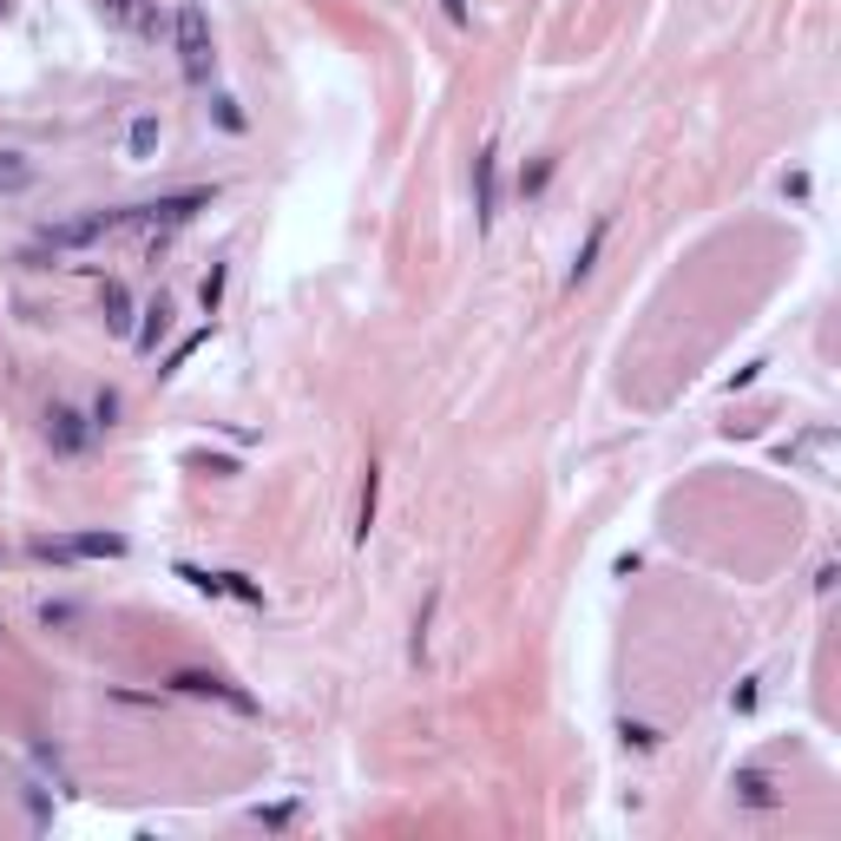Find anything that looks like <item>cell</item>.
Instances as JSON below:
<instances>
[{
    "mask_svg": "<svg viewBox=\"0 0 841 841\" xmlns=\"http://www.w3.org/2000/svg\"><path fill=\"white\" fill-rule=\"evenodd\" d=\"M171 46H178L184 79H191V86H211V72H217V46H211V20H204L197 0H178V13H171Z\"/></svg>",
    "mask_w": 841,
    "mask_h": 841,
    "instance_id": "1",
    "label": "cell"
},
{
    "mask_svg": "<svg viewBox=\"0 0 841 841\" xmlns=\"http://www.w3.org/2000/svg\"><path fill=\"white\" fill-rule=\"evenodd\" d=\"M211 197H217V184H191V191H171V197H151V204H125L118 230H178L197 211H211Z\"/></svg>",
    "mask_w": 841,
    "mask_h": 841,
    "instance_id": "2",
    "label": "cell"
},
{
    "mask_svg": "<svg viewBox=\"0 0 841 841\" xmlns=\"http://www.w3.org/2000/svg\"><path fill=\"white\" fill-rule=\"evenodd\" d=\"M92 441H99L92 414H79L72 401H53V408H46V447H53L59 461H79V454H86Z\"/></svg>",
    "mask_w": 841,
    "mask_h": 841,
    "instance_id": "3",
    "label": "cell"
},
{
    "mask_svg": "<svg viewBox=\"0 0 841 841\" xmlns=\"http://www.w3.org/2000/svg\"><path fill=\"white\" fill-rule=\"evenodd\" d=\"M493 217H500V138H487L474 151V230L487 237Z\"/></svg>",
    "mask_w": 841,
    "mask_h": 841,
    "instance_id": "4",
    "label": "cell"
},
{
    "mask_svg": "<svg viewBox=\"0 0 841 841\" xmlns=\"http://www.w3.org/2000/svg\"><path fill=\"white\" fill-rule=\"evenodd\" d=\"M112 230H118V211H86V217H59V224H46L39 243H46V250H92V243L112 237Z\"/></svg>",
    "mask_w": 841,
    "mask_h": 841,
    "instance_id": "5",
    "label": "cell"
},
{
    "mask_svg": "<svg viewBox=\"0 0 841 841\" xmlns=\"http://www.w3.org/2000/svg\"><path fill=\"white\" fill-rule=\"evenodd\" d=\"M171 691H184V697H217V704H230L237 717H257V697L237 691V684L217 678V671H171Z\"/></svg>",
    "mask_w": 841,
    "mask_h": 841,
    "instance_id": "6",
    "label": "cell"
},
{
    "mask_svg": "<svg viewBox=\"0 0 841 841\" xmlns=\"http://www.w3.org/2000/svg\"><path fill=\"white\" fill-rule=\"evenodd\" d=\"M730 796H737L743 809H757V816L783 809V789H776V776H770V770H737V776H730Z\"/></svg>",
    "mask_w": 841,
    "mask_h": 841,
    "instance_id": "7",
    "label": "cell"
},
{
    "mask_svg": "<svg viewBox=\"0 0 841 841\" xmlns=\"http://www.w3.org/2000/svg\"><path fill=\"white\" fill-rule=\"evenodd\" d=\"M605 237H612V211L605 217H592V230H586V243L572 250V270H566V289H579L592 270H599V250H605Z\"/></svg>",
    "mask_w": 841,
    "mask_h": 841,
    "instance_id": "8",
    "label": "cell"
},
{
    "mask_svg": "<svg viewBox=\"0 0 841 841\" xmlns=\"http://www.w3.org/2000/svg\"><path fill=\"white\" fill-rule=\"evenodd\" d=\"M375 513H382V467L368 461V467H362V493H355V546H368Z\"/></svg>",
    "mask_w": 841,
    "mask_h": 841,
    "instance_id": "9",
    "label": "cell"
},
{
    "mask_svg": "<svg viewBox=\"0 0 841 841\" xmlns=\"http://www.w3.org/2000/svg\"><path fill=\"white\" fill-rule=\"evenodd\" d=\"M164 336H171V303H164V296H151V303H145V322L132 329V349H138V355H158V342H164Z\"/></svg>",
    "mask_w": 841,
    "mask_h": 841,
    "instance_id": "10",
    "label": "cell"
},
{
    "mask_svg": "<svg viewBox=\"0 0 841 841\" xmlns=\"http://www.w3.org/2000/svg\"><path fill=\"white\" fill-rule=\"evenodd\" d=\"M158 138H164V125H158V112H138L132 125H125V158H158Z\"/></svg>",
    "mask_w": 841,
    "mask_h": 841,
    "instance_id": "11",
    "label": "cell"
},
{
    "mask_svg": "<svg viewBox=\"0 0 841 841\" xmlns=\"http://www.w3.org/2000/svg\"><path fill=\"white\" fill-rule=\"evenodd\" d=\"M99 309H105V329H112V336H132V289H125L118 276L99 289Z\"/></svg>",
    "mask_w": 841,
    "mask_h": 841,
    "instance_id": "12",
    "label": "cell"
},
{
    "mask_svg": "<svg viewBox=\"0 0 841 841\" xmlns=\"http://www.w3.org/2000/svg\"><path fill=\"white\" fill-rule=\"evenodd\" d=\"M66 553L72 559H125V539L118 533H66Z\"/></svg>",
    "mask_w": 841,
    "mask_h": 841,
    "instance_id": "13",
    "label": "cell"
},
{
    "mask_svg": "<svg viewBox=\"0 0 841 841\" xmlns=\"http://www.w3.org/2000/svg\"><path fill=\"white\" fill-rule=\"evenodd\" d=\"M33 158L26 151H0V197H20V191H33Z\"/></svg>",
    "mask_w": 841,
    "mask_h": 841,
    "instance_id": "14",
    "label": "cell"
},
{
    "mask_svg": "<svg viewBox=\"0 0 841 841\" xmlns=\"http://www.w3.org/2000/svg\"><path fill=\"white\" fill-rule=\"evenodd\" d=\"M86 414H92V428H99V434H112V428H118V414H125V395H118V388H99Z\"/></svg>",
    "mask_w": 841,
    "mask_h": 841,
    "instance_id": "15",
    "label": "cell"
},
{
    "mask_svg": "<svg viewBox=\"0 0 841 841\" xmlns=\"http://www.w3.org/2000/svg\"><path fill=\"white\" fill-rule=\"evenodd\" d=\"M204 342H211V322H204V329H191V336H184V342H178V349L164 355V368H158V382H171V375H178V368H184V362H191V355L204 349Z\"/></svg>",
    "mask_w": 841,
    "mask_h": 841,
    "instance_id": "16",
    "label": "cell"
},
{
    "mask_svg": "<svg viewBox=\"0 0 841 841\" xmlns=\"http://www.w3.org/2000/svg\"><path fill=\"white\" fill-rule=\"evenodd\" d=\"M217 592L237 599V605H263V586H257L250 572H217Z\"/></svg>",
    "mask_w": 841,
    "mask_h": 841,
    "instance_id": "17",
    "label": "cell"
},
{
    "mask_svg": "<svg viewBox=\"0 0 841 841\" xmlns=\"http://www.w3.org/2000/svg\"><path fill=\"white\" fill-rule=\"evenodd\" d=\"M224 283H230V263H211V276L197 283V303H204V316H217V309H224Z\"/></svg>",
    "mask_w": 841,
    "mask_h": 841,
    "instance_id": "18",
    "label": "cell"
},
{
    "mask_svg": "<svg viewBox=\"0 0 841 841\" xmlns=\"http://www.w3.org/2000/svg\"><path fill=\"white\" fill-rule=\"evenodd\" d=\"M171 572H178V579H184L191 592H204V599H224V592H217V572H204V566H191V559H178Z\"/></svg>",
    "mask_w": 841,
    "mask_h": 841,
    "instance_id": "19",
    "label": "cell"
},
{
    "mask_svg": "<svg viewBox=\"0 0 841 841\" xmlns=\"http://www.w3.org/2000/svg\"><path fill=\"white\" fill-rule=\"evenodd\" d=\"M211 118H217L224 132H243V125H250V118L237 112V99H230V92H211Z\"/></svg>",
    "mask_w": 841,
    "mask_h": 841,
    "instance_id": "20",
    "label": "cell"
},
{
    "mask_svg": "<svg viewBox=\"0 0 841 841\" xmlns=\"http://www.w3.org/2000/svg\"><path fill=\"white\" fill-rule=\"evenodd\" d=\"M553 164H559V158H539L533 171H520V197H539V191H546V178H553Z\"/></svg>",
    "mask_w": 841,
    "mask_h": 841,
    "instance_id": "21",
    "label": "cell"
},
{
    "mask_svg": "<svg viewBox=\"0 0 841 841\" xmlns=\"http://www.w3.org/2000/svg\"><path fill=\"white\" fill-rule=\"evenodd\" d=\"M730 711H737V717H743V711H757V678H743V684L730 691Z\"/></svg>",
    "mask_w": 841,
    "mask_h": 841,
    "instance_id": "22",
    "label": "cell"
},
{
    "mask_svg": "<svg viewBox=\"0 0 841 841\" xmlns=\"http://www.w3.org/2000/svg\"><path fill=\"white\" fill-rule=\"evenodd\" d=\"M625 743H638V750H658V730H651V724H632V717H625Z\"/></svg>",
    "mask_w": 841,
    "mask_h": 841,
    "instance_id": "23",
    "label": "cell"
},
{
    "mask_svg": "<svg viewBox=\"0 0 841 841\" xmlns=\"http://www.w3.org/2000/svg\"><path fill=\"white\" fill-rule=\"evenodd\" d=\"M441 13H447L454 26H467V20H474V0H441Z\"/></svg>",
    "mask_w": 841,
    "mask_h": 841,
    "instance_id": "24",
    "label": "cell"
}]
</instances>
